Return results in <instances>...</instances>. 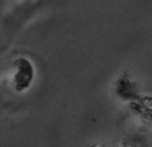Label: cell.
I'll list each match as a JSON object with an SVG mask.
<instances>
[{
    "label": "cell",
    "mask_w": 152,
    "mask_h": 147,
    "mask_svg": "<svg viewBox=\"0 0 152 147\" xmlns=\"http://www.w3.org/2000/svg\"><path fill=\"white\" fill-rule=\"evenodd\" d=\"M16 74L13 78V87L18 92L27 90L34 79V68L27 59L20 58L15 62Z\"/></svg>",
    "instance_id": "1"
}]
</instances>
